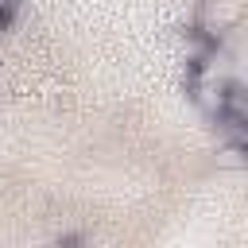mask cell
<instances>
[{
    "label": "cell",
    "instance_id": "6da1fadb",
    "mask_svg": "<svg viewBox=\"0 0 248 248\" xmlns=\"http://www.w3.org/2000/svg\"><path fill=\"white\" fill-rule=\"evenodd\" d=\"M217 170H244L248 167V143L240 140H217Z\"/></svg>",
    "mask_w": 248,
    "mask_h": 248
},
{
    "label": "cell",
    "instance_id": "7a4b0ae2",
    "mask_svg": "<svg viewBox=\"0 0 248 248\" xmlns=\"http://www.w3.org/2000/svg\"><path fill=\"white\" fill-rule=\"evenodd\" d=\"M19 4H23V0H0V19L8 23V19H12V12H16Z\"/></svg>",
    "mask_w": 248,
    "mask_h": 248
}]
</instances>
